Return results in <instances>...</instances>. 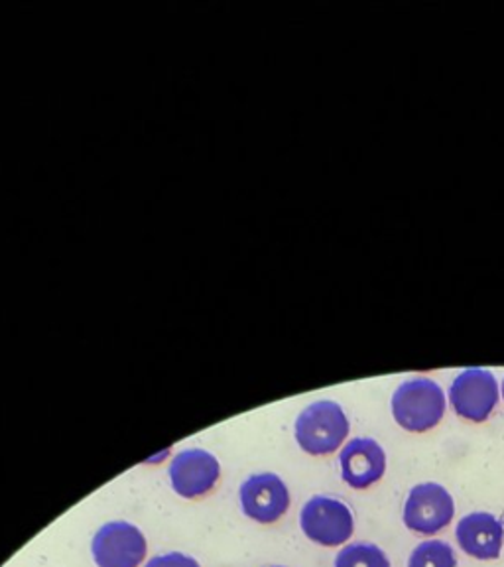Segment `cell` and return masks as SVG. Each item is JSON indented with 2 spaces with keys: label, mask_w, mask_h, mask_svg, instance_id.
<instances>
[{
  "label": "cell",
  "mask_w": 504,
  "mask_h": 567,
  "mask_svg": "<svg viewBox=\"0 0 504 567\" xmlns=\"http://www.w3.org/2000/svg\"><path fill=\"white\" fill-rule=\"evenodd\" d=\"M448 394L430 377H412L400 382L390 399L394 422L412 434H424L442 422Z\"/></svg>",
  "instance_id": "1"
},
{
  "label": "cell",
  "mask_w": 504,
  "mask_h": 567,
  "mask_svg": "<svg viewBox=\"0 0 504 567\" xmlns=\"http://www.w3.org/2000/svg\"><path fill=\"white\" fill-rule=\"evenodd\" d=\"M351 424L343 406L336 400H316L304 408L294 424V437L301 452L326 457L347 443Z\"/></svg>",
  "instance_id": "2"
},
{
  "label": "cell",
  "mask_w": 504,
  "mask_h": 567,
  "mask_svg": "<svg viewBox=\"0 0 504 567\" xmlns=\"http://www.w3.org/2000/svg\"><path fill=\"white\" fill-rule=\"evenodd\" d=\"M300 528L308 540L323 548L346 546L354 532L353 511L336 496H311L301 506Z\"/></svg>",
  "instance_id": "3"
},
{
  "label": "cell",
  "mask_w": 504,
  "mask_h": 567,
  "mask_svg": "<svg viewBox=\"0 0 504 567\" xmlns=\"http://www.w3.org/2000/svg\"><path fill=\"white\" fill-rule=\"evenodd\" d=\"M498 400L501 384L496 381L495 372L481 367L463 369L448 390V402L452 404L453 412L473 424L487 422Z\"/></svg>",
  "instance_id": "4"
},
{
  "label": "cell",
  "mask_w": 504,
  "mask_h": 567,
  "mask_svg": "<svg viewBox=\"0 0 504 567\" xmlns=\"http://www.w3.org/2000/svg\"><path fill=\"white\" fill-rule=\"evenodd\" d=\"M148 554L144 532L126 520L99 526L91 540V556L97 567H142Z\"/></svg>",
  "instance_id": "5"
},
{
  "label": "cell",
  "mask_w": 504,
  "mask_h": 567,
  "mask_svg": "<svg viewBox=\"0 0 504 567\" xmlns=\"http://www.w3.org/2000/svg\"><path fill=\"white\" fill-rule=\"evenodd\" d=\"M168 477L177 496L197 501L217 487L222 478V463L204 447H187L172 457Z\"/></svg>",
  "instance_id": "6"
},
{
  "label": "cell",
  "mask_w": 504,
  "mask_h": 567,
  "mask_svg": "<svg viewBox=\"0 0 504 567\" xmlns=\"http://www.w3.org/2000/svg\"><path fill=\"white\" fill-rule=\"evenodd\" d=\"M243 514L257 524H275L292 505L290 488L284 478L270 471L253 473L239 487Z\"/></svg>",
  "instance_id": "7"
},
{
  "label": "cell",
  "mask_w": 504,
  "mask_h": 567,
  "mask_svg": "<svg viewBox=\"0 0 504 567\" xmlns=\"http://www.w3.org/2000/svg\"><path fill=\"white\" fill-rule=\"evenodd\" d=\"M455 503L450 491L440 483H420L408 493L404 524L408 530L434 536L452 524Z\"/></svg>",
  "instance_id": "8"
},
{
  "label": "cell",
  "mask_w": 504,
  "mask_h": 567,
  "mask_svg": "<svg viewBox=\"0 0 504 567\" xmlns=\"http://www.w3.org/2000/svg\"><path fill=\"white\" fill-rule=\"evenodd\" d=\"M339 470L349 487L364 491L384 477L387 453L372 437H353L339 452Z\"/></svg>",
  "instance_id": "9"
},
{
  "label": "cell",
  "mask_w": 504,
  "mask_h": 567,
  "mask_svg": "<svg viewBox=\"0 0 504 567\" xmlns=\"http://www.w3.org/2000/svg\"><path fill=\"white\" fill-rule=\"evenodd\" d=\"M460 548L471 558H501L504 542V524L498 516L491 513H471L461 518L455 530Z\"/></svg>",
  "instance_id": "10"
},
{
  "label": "cell",
  "mask_w": 504,
  "mask_h": 567,
  "mask_svg": "<svg viewBox=\"0 0 504 567\" xmlns=\"http://www.w3.org/2000/svg\"><path fill=\"white\" fill-rule=\"evenodd\" d=\"M333 567H390V559L379 546L369 542H354L341 548Z\"/></svg>",
  "instance_id": "11"
},
{
  "label": "cell",
  "mask_w": 504,
  "mask_h": 567,
  "mask_svg": "<svg viewBox=\"0 0 504 567\" xmlns=\"http://www.w3.org/2000/svg\"><path fill=\"white\" fill-rule=\"evenodd\" d=\"M408 567H457V558L448 542L425 540L410 554Z\"/></svg>",
  "instance_id": "12"
},
{
  "label": "cell",
  "mask_w": 504,
  "mask_h": 567,
  "mask_svg": "<svg viewBox=\"0 0 504 567\" xmlns=\"http://www.w3.org/2000/svg\"><path fill=\"white\" fill-rule=\"evenodd\" d=\"M142 567H202V564L184 551H166L148 559Z\"/></svg>",
  "instance_id": "13"
},
{
  "label": "cell",
  "mask_w": 504,
  "mask_h": 567,
  "mask_svg": "<svg viewBox=\"0 0 504 567\" xmlns=\"http://www.w3.org/2000/svg\"><path fill=\"white\" fill-rule=\"evenodd\" d=\"M501 399L504 400V379L503 382H501Z\"/></svg>",
  "instance_id": "14"
},
{
  "label": "cell",
  "mask_w": 504,
  "mask_h": 567,
  "mask_svg": "<svg viewBox=\"0 0 504 567\" xmlns=\"http://www.w3.org/2000/svg\"><path fill=\"white\" fill-rule=\"evenodd\" d=\"M268 567H284V566H268Z\"/></svg>",
  "instance_id": "15"
}]
</instances>
